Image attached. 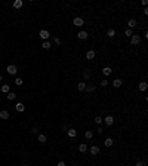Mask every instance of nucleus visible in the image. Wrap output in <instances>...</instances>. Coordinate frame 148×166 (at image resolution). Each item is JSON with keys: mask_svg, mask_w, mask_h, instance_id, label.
Segmentation results:
<instances>
[{"mask_svg": "<svg viewBox=\"0 0 148 166\" xmlns=\"http://www.w3.org/2000/svg\"><path fill=\"white\" fill-rule=\"evenodd\" d=\"M107 85H108V80H107V79H104V80L101 82V86H104V87H105Z\"/></svg>", "mask_w": 148, "mask_h": 166, "instance_id": "nucleus-30", "label": "nucleus"}, {"mask_svg": "<svg viewBox=\"0 0 148 166\" xmlns=\"http://www.w3.org/2000/svg\"><path fill=\"white\" fill-rule=\"evenodd\" d=\"M102 120L105 122V125H107V126H111V125L114 123V117H113V116H105V117H104Z\"/></svg>", "mask_w": 148, "mask_h": 166, "instance_id": "nucleus-4", "label": "nucleus"}, {"mask_svg": "<svg viewBox=\"0 0 148 166\" xmlns=\"http://www.w3.org/2000/svg\"><path fill=\"white\" fill-rule=\"evenodd\" d=\"M85 87H86V83L85 82H80L79 85H77V89L79 91H85Z\"/></svg>", "mask_w": 148, "mask_h": 166, "instance_id": "nucleus-21", "label": "nucleus"}, {"mask_svg": "<svg viewBox=\"0 0 148 166\" xmlns=\"http://www.w3.org/2000/svg\"><path fill=\"white\" fill-rule=\"evenodd\" d=\"M95 123H98V125L102 123V117H101V116H96V117H95Z\"/></svg>", "mask_w": 148, "mask_h": 166, "instance_id": "nucleus-29", "label": "nucleus"}, {"mask_svg": "<svg viewBox=\"0 0 148 166\" xmlns=\"http://www.w3.org/2000/svg\"><path fill=\"white\" fill-rule=\"evenodd\" d=\"M122 85H123L122 79H114V80H113V86H114V87H120Z\"/></svg>", "mask_w": 148, "mask_h": 166, "instance_id": "nucleus-15", "label": "nucleus"}, {"mask_svg": "<svg viewBox=\"0 0 148 166\" xmlns=\"http://www.w3.org/2000/svg\"><path fill=\"white\" fill-rule=\"evenodd\" d=\"M0 82H2V74H0Z\"/></svg>", "mask_w": 148, "mask_h": 166, "instance_id": "nucleus-38", "label": "nucleus"}, {"mask_svg": "<svg viewBox=\"0 0 148 166\" xmlns=\"http://www.w3.org/2000/svg\"><path fill=\"white\" fill-rule=\"evenodd\" d=\"M15 85L21 86V85H22V79H21V77H16V79H15Z\"/></svg>", "mask_w": 148, "mask_h": 166, "instance_id": "nucleus-27", "label": "nucleus"}, {"mask_svg": "<svg viewBox=\"0 0 148 166\" xmlns=\"http://www.w3.org/2000/svg\"><path fill=\"white\" fill-rule=\"evenodd\" d=\"M96 132H98V134H102L104 129H102V128H98V129H96Z\"/></svg>", "mask_w": 148, "mask_h": 166, "instance_id": "nucleus-35", "label": "nucleus"}, {"mask_svg": "<svg viewBox=\"0 0 148 166\" xmlns=\"http://www.w3.org/2000/svg\"><path fill=\"white\" fill-rule=\"evenodd\" d=\"M42 48H43V49H49V48H51V43H49L47 40H45V42L42 43Z\"/></svg>", "mask_w": 148, "mask_h": 166, "instance_id": "nucleus-24", "label": "nucleus"}, {"mask_svg": "<svg viewBox=\"0 0 148 166\" xmlns=\"http://www.w3.org/2000/svg\"><path fill=\"white\" fill-rule=\"evenodd\" d=\"M102 73H104V76H110V74L113 73V70L110 68V67H104L102 68Z\"/></svg>", "mask_w": 148, "mask_h": 166, "instance_id": "nucleus-18", "label": "nucleus"}, {"mask_svg": "<svg viewBox=\"0 0 148 166\" xmlns=\"http://www.w3.org/2000/svg\"><path fill=\"white\" fill-rule=\"evenodd\" d=\"M15 110H16V111H19V113H22L24 110H25V105H24L22 102H18V104L15 105Z\"/></svg>", "mask_w": 148, "mask_h": 166, "instance_id": "nucleus-10", "label": "nucleus"}, {"mask_svg": "<svg viewBox=\"0 0 148 166\" xmlns=\"http://www.w3.org/2000/svg\"><path fill=\"white\" fill-rule=\"evenodd\" d=\"M68 136L70 138H76V136H77V131H76V129H70L68 131Z\"/></svg>", "mask_w": 148, "mask_h": 166, "instance_id": "nucleus-19", "label": "nucleus"}, {"mask_svg": "<svg viewBox=\"0 0 148 166\" xmlns=\"http://www.w3.org/2000/svg\"><path fill=\"white\" fill-rule=\"evenodd\" d=\"M73 24H74L76 27H81V25H85V19H83V18H80V16H77V18H74Z\"/></svg>", "mask_w": 148, "mask_h": 166, "instance_id": "nucleus-2", "label": "nucleus"}, {"mask_svg": "<svg viewBox=\"0 0 148 166\" xmlns=\"http://www.w3.org/2000/svg\"><path fill=\"white\" fill-rule=\"evenodd\" d=\"M21 166H28V162H25V160H24V162L21 163Z\"/></svg>", "mask_w": 148, "mask_h": 166, "instance_id": "nucleus-37", "label": "nucleus"}, {"mask_svg": "<svg viewBox=\"0 0 148 166\" xmlns=\"http://www.w3.org/2000/svg\"><path fill=\"white\" fill-rule=\"evenodd\" d=\"M83 76H85V79H89V77H90V73H89V71H86Z\"/></svg>", "mask_w": 148, "mask_h": 166, "instance_id": "nucleus-33", "label": "nucleus"}, {"mask_svg": "<svg viewBox=\"0 0 148 166\" xmlns=\"http://www.w3.org/2000/svg\"><path fill=\"white\" fill-rule=\"evenodd\" d=\"M0 119H3V120L9 119V111H6V110H2V111H0Z\"/></svg>", "mask_w": 148, "mask_h": 166, "instance_id": "nucleus-14", "label": "nucleus"}, {"mask_svg": "<svg viewBox=\"0 0 148 166\" xmlns=\"http://www.w3.org/2000/svg\"><path fill=\"white\" fill-rule=\"evenodd\" d=\"M87 36H89V34H87V31H79V33H77V37L80 39V40H85V39H87Z\"/></svg>", "mask_w": 148, "mask_h": 166, "instance_id": "nucleus-9", "label": "nucleus"}, {"mask_svg": "<svg viewBox=\"0 0 148 166\" xmlns=\"http://www.w3.org/2000/svg\"><path fill=\"white\" fill-rule=\"evenodd\" d=\"M16 98V93L15 92H9L8 93V99H9V101H12V99H15Z\"/></svg>", "mask_w": 148, "mask_h": 166, "instance_id": "nucleus-22", "label": "nucleus"}, {"mask_svg": "<svg viewBox=\"0 0 148 166\" xmlns=\"http://www.w3.org/2000/svg\"><path fill=\"white\" fill-rule=\"evenodd\" d=\"M33 134H39V128H33Z\"/></svg>", "mask_w": 148, "mask_h": 166, "instance_id": "nucleus-34", "label": "nucleus"}, {"mask_svg": "<svg viewBox=\"0 0 148 166\" xmlns=\"http://www.w3.org/2000/svg\"><path fill=\"white\" fill-rule=\"evenodd\" d=\"M90 154H92V156L99 154V147H98V145H92V147H90Z\"/></svg>", "mask_w": 148, "mask_h": 166, "instance_id": "nucleus-7", "label": "nucleus"}, {"mask_svg": "<svg viewBox=\"0 0 148 166\" xmlns=\"http://www.w3.org/2000/svg\"><path fill=\"white\" fill-rule=\"evenodd\" d=\"M95 51H93V49H90V51H87L86 52V59H89V61H92V59H93L95 58Z\"/></svg>", "mask_w": 148, "mask_h": 166, "instance_id": "nucleus-6", "label": "nucleus"}, {"mask_svg": "<svg viewBox=\"0 0 148 166\" xmlns=\"http://www.w3.org/2000/svg\"><path fill=\"white\" fill-rule=\"evenodd\" d=\"M113 144H114V141H113V138H107V140H105V141H104V145H105V147H111V145H113Z\"/></svg>", "mask_w": 148, "mask_h": 166, "instance_id": "nucleus-16", "label": "nucleus"}, {"mask_svg": "<svg viewBox=\"0 0 148 166\" xmlns=\"http://www.w3.org/2000/svg\"><path fill=\"white\" fill-rule=\"evenodd\" d=\"M55 45H61V39L59 37H55Z\"/></svg>", "mask_w": 148, "mask_h": 166, "instance_id": "nucleus-31", "label": "nucleus"}, {"mask_svg": "<svg viewBox=\"0 0 148 166\" xmlns=\"http://www.w3.org/2000/svg\"><path fill=\"white\" fill-rule=\"evenodd\" d=\"M147 87H148V85H147V82H141L139 85H138V89L141 91V92H145L147 91Z\"/></svg>", "mask_w": 148, "mask_h": 166, "instance_id": "nucleus-8", "label": "nucleus"}, {"mask_svg": "<svg viewBox=\"0 0 148 166\" xmlns=\"http://www.w3.org/2000/svg\"><path fill=\"white\" fill-rule=\"evenodd\" d=\"M136 166H145V163L144 162H138V163H136Z\"/></svg>", "mask_w": 148, "mask_h": 166, "instance_id": "nucleus-36", "label": "nucleus"}, {"mask_svg": "<svg viewBox=\"0 0 148 166\" xmlns=\"http://www.w3.org/2000/svg\"><path fill=\"white\" fill-rule=\"evenodd\" d=\"M39 142H46V135L40 134V135H39Z\"/></svg>", "mask_w": 148, "mask_h": 166, "instance_id": "nucleus-28", "label": "nucleus"}, {"mask_svg": "<svg viewBox=\"0 0 148 166\" xmlns=\"http://www.w3.org/2000/svg\"><path fill=\"white\" fill-rule=\"evenodd\" d=\"M124 36H126V37H132V36H133V31L130 30V28H127V30L124 31Z\"/></svg>", "mask_w": 148, "mask_h": 166, "instance_id": "nucleus-23", "label": "nucleus"}, {"mask_svg": "<svg viewBox=\"0 0 148 166\" xmlns=\"http://www.w3.org/2000/svg\"><path fill=\"white\" fill-rule=\"evenodd\" d=\"M2 92H3V93H9V92H10V91H9V86H8V85H3V86H2Z\"/></svg>", "mask_w": 148, "mask_h": 166, "instance_id": "nucleus-25", "label": "nucleus"}, {"mask_svg": "<svg viewBox=\"0 0 148 166\" xmlns=\"http://www.w3.org/2000/svg\"><path fill=\"white\" fill-rule=\"evenodd\" d=\"M127 25H129V28L132 30L133 27L138 25V22H136V19H135V18H132V19H129V21H127Z\"/></svg>", "mask_w": 148, "mask_h": 166, "instance_id": "nucleus-12", "label": "nucleus"}, {"mask_svg": "<svg viewBox=\"0 0 148 166\" xmlns=\"http://www.w3.org/2000/svg\"><path fill=\"white\" fill-rule=\"evenodd\" d=\"M56 166H67V165H65V162H62V160H61V162L56 163Z\"/></svg>", "mask_w": 148, "mask_h": 166, "instance_id": "nucleus-32", "label": "nucleus"}, {"mask_svg": "<svg viewBox=\"0 0 148 166\" xmlns=\"http://www.w3.org/2000/svg\"><path fill=\"white\" fill-rule=\"evenodd\" d=\"M87 150V145H86V144L85 142H81V144H79V151L80 153H85Z\"/></svg>", "mask_w": 148, "mask_h": 166, "instance_id": "nucleus-17", "label": "nucleus"}, {"mask_svg": "<svg viewBox=\"0 0 148 166\" xmlns=\"http://www.w3.org/2000/svg\"><path fill=\"white\" fill-rule=\"evenodd\" d=\"M6 71L9 74H16V71H18V68H16V65H13V64H10V65H8V68H6Z\"/></svg>", "mask_w": 148, "mask_h": 166, "instance_id": "nucleus-3", "label": "nucleus"}, {"mask_svg": "<svg viewBox=\"0 0 148 166\" xmlns=\"http://www.w3.org/2000/svg\"><path fill=\"white\" fill-rule=\"evenodd\" d=\"M107 36H108V37H114V36H116V30H114V28H110V30L107 31Z\"/></svg>", "mask_w": 148, "mask_h": 166, "instance_id": "nucleus-20", "label": "nucleus"}, {"mask_svg": "<svg viewBox=\"0 0 148 166\" xmlns=\"http://www.w3.org/2000/svg\"><path fill=\"white\" fill-rule=\"evenodd\" d=\"M130 43H132V45H139L141 43V36L139 34H133L132 37H130Z\"/></svg>", "mask_w": 148, "mask_h": 166, "instance_id": "nucleus-1", "label": "nucleus"}, {"mask_svg": "<svg viewBox=\"0 0 148 166\" xmlns=\"http://www.w3.org/2000/svg\"><path fill=\"white\" fill-rule=\"evenodd\" d=\"M39 36L43 39V42H45V40H47V39H49V36H51V34H49V31H47V30H40Z\"/></svg>", "mask_w": 148, "mask_h": 166, "instance_id": "nucleus-5", "label": "nucleus"}, {"mask_svg": "<svg viewBox=\"0 0 148 166\" xmlns=\"http://www.w3.org/2000/svg\"><path fill=\"white\" fill-rule=\"evenodd\" d=\"M95 85H86V87H85V91L87 92V93H92V92H95Z\"/></svg>", "mask_w": 148, "mask_h": 166, "instance_id": "nucleus-11", "label": "nucleus"}, {"mask_svg": "<svg viewBox=\"0 0 148 166\" xmlns=\"http://www.w3.org/2000/svg\"><path fill=\"white\" fill-rule=\"evenodd\" d=\"M22 4H24L22 0H15V2H13V8L15 9H21V8H22Z\"/></svg>", "mask_w": 148, "mask_h": 166, "instance_id": "nucleus-13", "label": "nucleus"}, {"mask_svg": "<svg viewBox=\"0 0 148 166\" xmlns=\"http://www.w3.org/2000/svg\"><path fill=\"white\" fill-rule=\"evenodd\" d=\"M85 136L87 138V140H90V138H92V136H93V132H92V131H86V134H85Z\"/></svg>", "mask_w": 148, "mask_h": 166, "instance_id": "nucleus-26", "label": "nucleus"}]
</instances>
